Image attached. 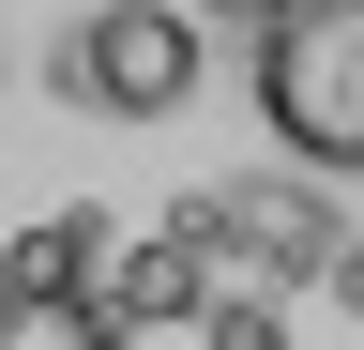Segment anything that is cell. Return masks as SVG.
Listing matches in <instances>:
<instances>
[{
	"mask_svg": "<svg viewBox=\"0 0 364 350\" xmlns=\"http://www.w3.org/2000/svg\"><path fill=\"white\" fill-rule=\"evenodd\" d=\"M258 122L304 168H364V0H289V16H258Z\"/></svg>",
	"mask_w": 364,
	"mask_h": 350,
	"instance_id": "1",
	"label": "cell"
},
{
	"mask_svg": "<svg viewBox=\"0 0 364 350\" xmlns=\"http://www.w3.org/2000/svg\"><path fill=\"white\" fill-rule=\"evenodd\" d=\"M76 92L107 122H182V92H198V16L182 0H107L76 31Z\"/></svg>",
	"mask_w": 364,
	"mask_h": 350,
	"instance_id": "2",
	"label": "cell"
},
{
	"mask_svg": "<svg viewBox=\"0 0 364 350\" xmlns=\"http://www.w3.org/2000/svg\"><path fill=\"white\" fill-rule=\"evenodd\" d=\"M213 304V244L167 229V244H107V289H91V320L107 335H152V320H198Z\"/></svg>",
	"mask_w": 364,
	"mask_h": 350,
	"instance_id": "3",
	"label": "cell"
},
{
	"mask_svg": "<svg viewBox=\"0 0 364 350\" xmlns=\"http://www.w3.org/2000/svg\"><path fill=\"white\" fill-rule=\"evenodd\" d=\"M91 274H107V229L91 213H31L0 244V289H31V304H91Z\"/></svg>",
	"mask_w": 364,
	"mask_h": 350,
	"instance_id": "4",
	"label": "cell"
},
{
	"mask_svg": "<svg viewBox=\"0 0 364 350\" xmlns=\"http://www.w3.org/2000/svg\"><path fill=\"white\" fill-rule=\"evenodd\" d=\"M0 350H122L91 304H31V289H0Z\"/></svg>",
	"mask_w": 364,
	"mask_h": 350,
	"instance_id": "5",
	"label": "cell"
},
{
	"mask_svg": "<svg viewBox=\"0 0 364 350\" xmlns=\"http://www.w3.org/2000/svg\"><path fill=\"white\" fill-rule=\"evenodd\" d=\"M198 320H213V350H289V320H273V304H258V289H213V304H198Z\"/></svg>",
	"mask_w": 364,
	"mask_h": 350,
	"instance_id": "6",
	"label": "cell"
},
{
	"mask_svg": "<svg viewBox=\"0 0 364 350\" xmlns=\"http://www.w3.org/2000/svg\"><path fill=\"white\" fill-rule=\"evenodd\" d=\"M182 16H243V31H258V16H289V0H182Z\"/></svg>",
	"mask_w": 364,
	"mask_h": 350,
	"instance_id": "7",
	"label": "cell"
}]
</instances>
